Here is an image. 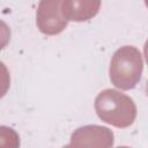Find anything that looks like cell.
<instances>
[{
  "instance_id": "9c48e42d",
  "label": "cell",
  "mask_w": 148,
  "mask_h": 148,
  "mask_svg": "<svg viewBox=\"0 0 148 148\" xmlns=\"http://www.w3.org/2000/svg\"><path fill=\"white\" fill-rule=\"evenodd\" d=\"M117 148H130V147H126V146H121V147H117Z\"/></svg>"
},
{
  "instance_id": "30bf717a",
  "label": "cell",
  "mask_w": 148,
  "mask_h": 148,
  "mask_svg": "<svg viewBox=\"0 0 148 148\" xmlns=\"http://www.w3.org/2000/svg\"><path fill=\"white\" fill-rule=\"evenodd\" d=\"M62 148H71V146H64Z\"/></svg>"
},
{
  "instance_id": "277c9868",
  "label": "cell",
  "mask_w": 148,
  "mask_h": 148,
  "mask_svg": "<svg viewBox=\"0 0 148 148\" xmlns=\"http://www.w3.org/2000/svg\"><path fill=\"white\" fill-rule=\"evenodd\" d=\"M36 23L40 32L49 36L60 34L68 21L61 12V1H40L36 13Z\"/></svg>"
},
{
  "instance_id": "5b68a950",
  "label": "cell",
  "mask_w": 148,
  "mask_h": 148,
  "mask_svg": "<svg viewBox=\"0 0 148 148\" xmlns=\"http://www.w3.org/2000/svg\"><path fill=\"white\" fill-rule=\"evenodd\" d=\"M101 1H61V12L67 21L83 22L92 18L99 10Z\"/></svg>"
},
{
  "instance_id": "52a82bcc",
  "label": "cell",
  "mask_w": 148,
  "mask_h": 148,
  "mask_svg": "<svg viewBox=\"0 0 148 148\" xmlns=\"http://www.w3.org/2000/svg\"><path fill=\"white\" fill-rule=\"evenodd\" d=\"M143 53H145L146 61H147V64H148V39H147L146 43H145V46H143Z\"/></svg>"
},
{
  "instance_id": "8fae6325",
  "label": "cell",
  "mask_w": 148,
  "mask_h": 148,
  "mask_svg": "<svg viewBox=\"0 0 148 148\" xmlns=\"http://www.w3.org/2000/svg\"><path fill=\"white\" fill-rule=\"evenodd\" d=\"M145 3H146V6H147V7H148V1H146V2H145Z\"/></svg>"
},
{
  "instance_id": "3957f363",
  "label": "cell",
  "mask_w": 148,
  "mask_h": 148,
  "mask_svg": "<svg viewBox=\"0 0 148 148\" xmlns=\"http://www.w3.org/2000/svg\"><path fill=\"white\" fill-rule=\"evenodd\" d=\"M114 135L105 126L86 125L76 128L71 135V148H112Z\"/></svg>"
},
{
  "instance_id": "8992f818",
  "label": "cell",
  "mask_w": 148,
  "mask_h": 148,
  "mask_svg": "<svg viewBox=\"0 0 148 148\" xmlns=\"http://www.w3.org/2000/svg\"><path fill=\"white\" fill-rule=\"evenodd\" d=\"M20 136L18 134L7 126L0 127V148H18Z\"/></svg>"
},
{
  "instance_id": "7a4b0ae2",
  "label": "cell",
  "mask_w": 148,
  "mask_h": 148,
  "mask_svg": "<svg viewBox=\"0 0 148 148\" xmlns=\"http://www.w3.org/2000/svg\"><path fill=\"white\" fill-rule=\"evenodd\" d=\"M142 71L143 60L140 51L135 46L125 45L113 53L109 75L113 86L121 90H130L139 83Z\"/></svg>"
},
{
  "instance_id": "ba28073f",
  "label": "cell",
  "mask_w": 148,
  "mask_h": 148,
  "mask_svg": "<svg viewBox=\"0 0 148 148\" xmlns=\"http://www.w3.org/2000/svg\"><path fill=\"white\" fill-rule=\"evenodd\" d=\"M146 94L148 96V81H147V84H146Z\"/></svg>"
},
{
  "instance_id": "6da1fadb",
  "label": "cell",
  "mask_w": 148,
  "mask_h": 148,
  "mask_svg": "<svg viewBox=\"0 0 148 148\" xmlns=\"http://www.w3.org/2000/svg\"><path fill=\"white\" fill-rule=\"evenodd\" d=\"M94 106L99 119L114 127H128L136 118L134 101L116 89L102 90L96 96Z\"/></svg>"
}]
</instances>
